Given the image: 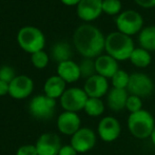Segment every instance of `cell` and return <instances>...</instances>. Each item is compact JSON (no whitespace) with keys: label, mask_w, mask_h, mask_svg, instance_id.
Returning <instances> with one entry per match:
<instances>
[{"label":"cell","mask_w":155,"mask_h":155,"mask_svg":"<svg viewBox=\"0 0 155 155\" xmlns=\"http://www.w3.org/2000/svg\"><path fill=\"white\" fill-rule=\"evenodd\" d=\"M57 128L60 133L63 135L72 136L80 128H81V120L77 113L68 112L64 111L57 118Z\"/></svg>","instance_id":"cell-13"},{"label":"cell","mask_w":155,"mask_h":155,"mask_svg":"<svg viewBox=\"0 0 155 155\" xmlns=\"http://www.w3.org/2000/svg\"><path fill=\"white\" fill-rule=\"evenodd\" d=\"M116 28L118 32L132 36L143 30V19L138 12L134 10H128L121 12L116 18Z\"/></svg>","instance_id":"cell-5"},{"label":"cell","mask_w":155,"mask_h":155,"mask_svg":"<svg viewBox=\"0 0 155 155\" xmlns=\"http://www.w3.org/2000/svg\"><path fill=\"white\" fill-rule=\"evenodd\" d=\"M56 109V99L41 94L33 97L29 104V112L37 119H50Z\"/></svg>","instance_id":"cell-6"},{"label":"cell","mask_w":155,"mask_h":155,"mask_svg":"<svg viewBox=\"0 0 155 155\" xmlns=\"http://www.w3.org/2000/svg\"><path fill=\"white\" fill-rule=\"evenodd\" d=\"M120 0H102V12L107 15H118L121 11Z\"/></svg>","instance_id":"cell-26"},{"label":"cell","mask_w":155,"mask_h":155,"mask_svg":"<svg viewBox=\"0 0 155 155\" xmlns=\"http://www.w3.org/2000/svg\"><path fill=\"white\" fill-rule=\"evenodd\" d=\"M57 75L67 84H73L81 77L79 64L74 62L73 60H68V61L58 63Z\"/></svg>","instance_id":"cell-18"},{"label":"cell","mask_w":155,"mask_h":155,"mask_svg":"<svg viewBox=\"0 0 155 155\" xmlns=\"http://www.w3.org/2000/svg\"><path fill=\"white\" fill-rule=\"evenodd\" d=\"M134 1L143 8H152L155 6V0H134Z\"/></svg>","instance_id":"cell-32"},{"label":"cell","mask_w":155,"mask_h":155,"mask_svg":"<svg viewBox=\"0 0 155 155\" xmlns=\"http://www.w3.org/2000/svg\"><path fill=\"white\" fill-rule=\"evenodd\" d=\"M127 126L135 138L147 139L150 138L155 128V119L149 111L143 109L129 115Z\"/></svg>","instance_id":"cell-3"},{"label":"cell","mask_w":155,"mask_h":155,"mask_svg":"<svg viewBox=\"0 0 155 155\" xmlns=\"http://www.w3.org/2000/svg\"><path fill=\"white\" fill-rule=\"evenodd\" d=\"M126 109L130 112V114L143 110V100H141V98L135 95H129L126 104Z\"/></svg>","instance_id":"cell-28"},{"label":"cell","mask_w":155,"mask_h":155,"mask_svg":"<svg viewBox=\"0 0 155 155\" xmlns=\"http://www.w3.org/2000/svg\"><path fill=\"white\" fill-rule=\"evenodd\" d=\"M121 133V126L118 119L113 116H106L100 119L97 126V135L106 143L115 141Z\"/></svg>","instance_id":"cell-10"},{"label":"cell","mask_w":155,"mask_h":155,"mask_svg":"<svg viewBox=\"0 0 155 155\" xmlns=\"http://www.w3.org/2000/svg\"><path fill=\"white\" fill-rule=\"evenodd\" d=\"M51 55L55 61L61 63L63 61L71 60L72 57V49L71 45L67 42H57L53 45L51 51Z\"/></svg>","instance_id":"cell-21"},{"label":"cell","mask_w":155,"mask_h":155,"mask_svg":"<svg viewBox=\"0 0 155 155\" xmlns=\"http://www.w3.org/2000/svg\"><path fill=\"white\" fill-rule=\"evenodd\" d=\"M154 90V84L150 76L145 73H133L130 75L129 84L127 91L130 95H135L140 97L141 99L148 97L152 94Z\"/></svg>","instance_id":"cell-8"},{"label":"cell","mask_w":155,"mask_h":155,"mask_svg":"<svg viewBox=\"0 0 155 155\" xmlns=\"http://www.w3.org/2000/svg\"><path fill=\"white\" fill-rule=\"evenodd\" d=\"M74 45L84 58H93L102 55L106 45V37L99 29L92 25H82L76 29L73 36Z\"/></svg>","instance_id":"cell-1"},{"label":"cell","mask_w":155,"mask_h":155,"mask_svg":"<svg viewBox=\"0 0 155 155\" xmlns=\"http://www.w3.org/2000/svg\"><path fill=\"white\" fill-rule=\"evenodd\" d=\"M84 90L90 98H102L109 92L108 79L95 74L92 77L86 79Z\"/></svg>","instance_id":"cell-14"},{"label":"cell","mask_w":155,"mask_h":155,"mask_svg":"<svg viewBox=\"0 0 155 155\" xmlns=\"http://www.w3.org/2000/svg\"><path fill=\"white\" fill-rule=\"evenodd\" d=\"M95 68H96V74L102 76V77L112 78L115 75L117 71L119 70L118 61L111 57L110 55H100L95 59Z\"/></svg>","instance_id":"cell-16"},{"label":"cell","mask_w":155,"mask_h":155,"mask_svg":"<svg viewBox=\"0 0 155 155\" xmlns=\"http://www.w3.org/2000/svg\"><path fill=\"white\" fill-rule=\"evenodd\" d=\"M16 155H38L35 145H23L18 148Z\"/></svg>","instance_id":"cell-30"},{"label":"cell","mask_w":155,"mask_h":155,"mask_svg":"<svg viewBox=\"0 0 155 155\" xmlns=\"http://www.w3.org/2000/svg\"><path fill=\"white\" fill-rule=\"evenodd\" d=\"M129 95L130 94L126 89L112 88L111 90H109L107 94V104L109 109L114 112H119L126 109V104Z\"/></svg>","instance_id":"cell-17"},{"label":"cell","mask_w":155,"mask_h":155,"mask_svg":"<svg viewBox=\"0 0 155 155\" xmlns=\"http://www.w3.org/2000/svg\"><path fill=\"white\" fill-rule=\"evenodd\" d=\"M129 60L136 68L143 69V68L149 67L152 61V57L150 52H148L147 50L143 49V48H135Z\"/></svg>","instance_id":"cell-22"},{"label":"cell","mask_w":155,"mask_h":155,"mask_svg":"<svg viewBox=\"0 0 155 155\" xmlns=\"http://www.w3.org/2000/svg\"><path fill=\"white\" fill-rule=\"evenodd\" d=\"M84 111L91 117L101 116L104 112V104L101 98H88Z\"/></svg>","instance_id":"cell-23"},{"label":"cell","mask_w":155,"mask_h":155,"mask_svg":"<svg viewBox=\"0 0 155 155\" xmlns=\"http://www.w3.org/2000/svg\"><path fill=\"white\" fill-rule=\"evenodd\" d=\"M150 139H151V141H152V143L155 146V128H154V130H153V132H152V134H151V136H150Z\"/></svg>","instance_id":"cell-35"},{"label":"cell","mask_w":155,"mask_h":155,"mask_svg":"<svg viewBox=\"0 0 155 155\" xmlns=\"http://www.w3.org/2000/svg\"><path fill=\"white\" fill-rule=\"evenodd\" d=\"M88 98V95L84 89L70 88L64 91L59 99L63 110L68 112L77 113L84 109Z\"/></svg>","instance_id":"cell-7"},{"label":"cell","mask_w":155,"mask_h":155,"mask_svg":"<svg viewBox=\"0 0 155 155\" xmlns=\"http://www.w3.org/2000/svg\"><path fill=\"white\" fill-rule=\"evenodd\" d=\"M17 40L23 51L31 54L42 51L45 45L43 33L35 27H25L19 30Z\"/></svg>","instance_id":"cell-4"},{"label":"cell","mask_w":155,"mask_h":155,"mask_svg":"<svg viewBox=\"0 0 155 155\" xmlns=\"http://www.w3.org/2000/svg\"><path fill=\"white\" fill-rule=\"evenodd\" d=\"M32 63L37 69H45L49 63V55L45 51H39L32 54Z\"/></svg>","instance_id":"cell-27"},{"label":"cell","mask_w":155,"mask_h":155,"mask_svg":"<svg viewBox=\"0 0 155 155\" xmlns=\"http://www.w3.org/2000/svg\"><path fill=\"white\" fill-rule=\"evenodd\" d=\"M65 84H67V82L61 79L58 75L51 76L50 78H48L47 81L45 82V86H43L45 95L49 96L53 99L60 98L62 94L64 93V91L67 90Z\"/></svg>","instance_id":"cell-19"},{"label":"cell","mask_w":155,"mask_h":155,"mask_svg":"<svg viewBox=\"0 0 155 155\" xmlns=\"http://www.w3.org/2000/svg\"><path fill=\"white\" fill-rule=\"evenodd\" d=\"M97 135L91 128H80L74 135L71 136L70 145L77 151V153H86L95 147Z\"/></svg>","instance_id":"cell-9"},{"label":"cell","mask_w":155,"mask_h":155,"mask_svg":"<svg viewBox=\"0 0 155 155\" xmlns=\"http://www.w3.org/2000/svg\"><path fill=\"white\" fill-rule=\"evenodd\" d=\"M34 90V82L27 75H18L10 82L8 95L15 99H25L29 97Z\"/></svg>","instance_id":"cell-12"},{"label":"cell","mask_w":155,"mask_h":155,"mask_svg":"<svg viewBox=\"0 0 155 155\" xmlns=\"http://www.w3.org/2000/svg\"><path fill=\"white\" fill-rule=\"evenodd\" d=\"M8 90H10V84L0 80V97L8 94Z\"/></svg>","instance_id":"cell-33"},{"label":"cell","mask_w":155,"mask_h":155,"mask_svg":"<svg viewBox=\"0 0 155 155\" xmlns=\"http://www.w3.org/2000/svg\"><path fill=\"white\" fill-rule=\"evenodd\" d=\"M38 155H58L61 149V140L55 133H43L38 137L36 143Z\"/></svg>","instance_id":"cell-11"},{"label":"cell","mask_w":155,"mask_h":155,"mask_svg":"<svg viewBox=\"0 0 155 155\" xmlns=\"http://www.w3.org/2000/svg\"><path fill=\"white\" fill-rule=\"evenodd\" d=\"M102 13V0H81L77 4V15L84 21H93Z\"/></svg>","instance_id":"cell-15"},{"label":"cell","mask_w":155,"mask_h":155,"mask_svg":"<svg viewBox=\"0 0 155 155\" xmlns=\"http://www.w3.org/2000/svg\"><path fill=\"white\" fill-rule=\"evenodd\" d=\"M58 155H78V153L71 145H64L61 147Z\"/></svg>","instance_id":"cell-31"},{"label":"cell","mask_w":155,"mask_h":155,"mask_svg":"<svg viewBox=\"0 0 155 155\" xmlns=\"http://www.w3.org/2000/svg\"><path fill=\"white\" fill-rule=\"evenodd\" d=\"M16 77L15 70L10 65H2L0 67V80L5 81L8 84L13 81V79Z\"/></svg>","instance_id":"cell-29"},{"label":"cell","mask_w":155,"mask_h":155,"mask_svg":"<svg viewBox=\"0 0 155 155\" xmlns=\"http://www.w3.org/2000/svg\"><path fill=\"white\" fill-rule=\"evenodd\" d=\"M138 42L140 48L147 50L148 52L155 51V27L149 25L139 32Z\"/></svg>","instance_id":"cell-20"},{"label":"cell","mask_w":155,"mask_h":155,"mask_svg":"<svg viewBox=\"0 0 155 155\" xmlns=\"http://www.w3.org/2000/svg\"><path fill=\"white\" fill-rule=\"evenodd\" d=\"M129 79H130V75L124 70H118L115 73V75L111 78L112 80V86L113 88L116 89H126L128 88Z\"/></svg>","instance_id":"cell-25"},{"label":"cell","mask_w":155,"mask_h":155,"mask_svg":"<svg viewBox=\"0 0 155 155\" xmlns=\"http://www.w3.org/2000/svg\"><path fill=\"white\" fill-rule=\"evenodd\" d=\"M60 1H61L63 4H65V5L72 6V5H77L81 0H60Z\"/></svg>","instance_id":"cell-34"},{"label":"cell","mask_w":155,"mask_h":155,"mask_svg":"<svg viewBox=\"0 0 155 155\" xmlns=\"http://www.w3.org/2000/svg\"><path fill=\"white\" fill-rule=\"evenodd\" d=\"M79 70H80V75L82 78H88L92 77L96 74V68H95V60L92 58H84L79 63Z\"/></svg>","instance_id":"cell-24"},{"label":"cell","mask_w":155,"mask_h":155,"mask_svg":"<svg viewBox=\"0 0 155 155\" xmlns=\"http://www.w3.org/2000/svg\"><path fill=\"white\" fill-rule=\"evenodd\" d=\"M134 49V42L131 36L117 31L110 33L106 37L104 50L108 55L116 59L117 61L130 59L131 54Z\"/></svg>","instance_id":"cell-2"}]
</instances>
